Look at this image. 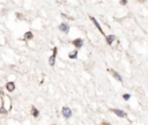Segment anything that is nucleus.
I'll return each instance as SVG.
<instances>
[{
    "mask_svg": "<svg viewBox=\"0 0 148 125\" xmlns=\"http://www.w3.org/2000/svg\"><path fill=\"white\" fill-rule=\"evenodd\" d=\"M112 111H113V112H114V113H116L118 117H125V116H126V113H125L123 110H119V109H113Z\"/></svg>",
    "mask_w": 148,
    "mask_h": 125,
    "instance_id": "7",
    "label": "nucleus"
},
{
    "mask_svg": "<svg viewBox=\"0 0 148 125\" xmlns=\"http://www.w3.org/2000/svg\"><path fill=\"white\" fill-rule=\"evenodd\" d=\"M123 97H124V100H126V101H127V100H130L131 95H130V94H124V95H123Z\"/></svg>",
    "mask_w": 148,
    "mask_h": 125,
    "instance_id": "13",
    "label": "nucleus"
},
{
    "mask_svg": "<svg viewBox=\"0 0 148 125\" xmlns=\"http://www.w3.org/2000/svg\"><path fill=\"white\" fill-rule=\"evenodd\" d=\"M105 41L109 45H112V43L116 41V36L114 35H108V36H105Z\"/></svg>",
    "mask_w": 148,
    "mask_h": 125,
    "instance_id": "6",
    "label": "nucleus"
},
{
    "mask_svg": "<svg viewBox=\"0 0 148 125\" xmlns=\"http://www.w3.org/2000/svg\"><path fill=\"white\" fill-rule=\"evenodd\" d=\"M61 113H62V116H64L65 118H69V117L72 116V110H71L68 106H64L62 110H61Z\"/></svg>",
    "mask_w": 148,
    "mask_h": 125,
    "instance_id": "1",
    "label": "nucleus"
},
{
    "mask_svg": "<svg viewBox=\"0 0 148 125\" xmlns=\"http://www.w3.org/2000/svg\"><path fill=\"white\" fill-rule=\"evenodd\" d=\"M32 115H34V117H38L39 112H38V110L36 108H32Z\"/></svg>",
    "mask_w": 148,
    "mask_h": 125,
    "instance_id": "12",
    "label": "nucleus"
},
{
    "mask_svg": "<svg viewBox=\"0 0 148 125\" xmlns=\"http://www.w3.org/2000/svg\"><path fill=\"white\" fill-rule=\"evenodd\" d=\"M103 125H110V123H103Z\"/></svg>",
    "mask_w": 148,
    "mask_h": 125,
    "instance_id": "15",
    "label": "nucleus"
},
{
    "mask_svg": "<svg viewBox=\"0 0 148 125\" xmlns=\"http://www.w3.org/2000/svg\"><path fill=\"white\" fill-rule=\"evenodd\" d=\"M59 30L62 31V32H68L69 31V24L66 23V22H62L59 24Z\"/></svg>",
    "mask_w": 148,
    "mask_h": 125,
    "instance_id": "2",
    "label": "nucleus"
},
{
    "mask_svg": "<svg viewBox=\"0 0 148 125\" xmlns=\"http://www.w3.org/2000/svg\"><path fill=\"white\" fill-rule=\"evenodd\" d=\"M112 73H113V76H114V78H116L118 81H120V82L123 81V79H121V76H120V74H119L118 72H114V71H113Z\"/></svg>",
    "mask_w": 148,
    "mask_h": 125,
    "instance_id": "9",
    "label": "nucleus"
},
{
    "mask_svg": "<svg viewBox=\"0 0 148 125\" xmlns=\"http://www.w3.org/2000/svg\"><path fill=\"white\" fill-rule=\"evenodd\" d=\"M56 56H57V47L53 49V53H52V56L49 58V64H50L51 66H53L54 62H56Z\"/></svg>",
    "mask_w": 148,
    "mask_h": 125,
    "instance_id": "4",
    "label": "nucleus"
},
{
    "mask_svg": "<svg viewBox=\"0 0 148 125\" xmlns=\"http://www.w3.org/2000/svg\"><path fill=\"white\" fill-rule=\"evenodd\" d=\"M120 3H121V5H126V3H127V0H121Z\"/></svg>",
    "mask_w": 148,
    "mask_h": 125,
    "instance_id": "14",
    "label": "nucleus"
},
{
    "mask_svg": "<svg viewBox=\"0 0 148 125\" xmlns=\"http://www.w3.org/2000/svg\"><path fill=\"white\" fill-rule=\"evenodd\" d=\"M68 57H69L71 59H75V58L77 57V50H75L74 52H72V53H69V54H68Z\"/></svg>",
    "mask_w": 148,
    "mask_h": 125,
    "instance_id": "10",
    "label": "nucleus"
},
{
    "mask_svg": "<svg viewBox=\"0 0 148 125\" xmlns=\"http://www.w3.org/2000/svg\"><path fill=\"white\" fill-rule=\"evenodd\" d=\"M73 44H74V46H75L76 49H80V47L83 46V41H82L81 38H76V39L73 41Z\"/></svg>",
    "mask_w": 148,
    "mask_h": 125,
    "instance_id": "5",
    "label": "nucleus"
},
{
    "mask_svg": "<svg viewBox=\"0 0 148 125\" xmlns=\"http://www.w3.org/2000/svg\"><path fill=\"white\" fill-rule=\"evenodd\" d=\"M90 20L92 21V23H94V25H95V27H96V28L98 29V31H99L101 34H104V31H103V29H102V27L99 25V23H98V21H97V20H96V19L94 17V16H90Z\"/></svg>",
    "mask_w": 148,
    "mask_h": 125,
    "instance_id": "3",
    "label": "nucleus"
},
{
    "mask_svg": "<svg viewBox=\"0 0 148 125\" xmlns=\"http://www.w3.org/2000/svg\"><path fill=\"white\" fill-rule=\"evenodd\" d=\"M24 38H27V39H31V38H32V32L28 31V32L24 35Z\"/></svg>",
    "mask_w": 148,
    "mask_h": 125,
    "instance_id": "11",
    "label": "nucleus"
},
{
    "mask_svg": "<svg viewBox=\"0 0 148 125\" xmlns=\"http://www.w3.org/2000/svg\"><path fill=\"white\" fill-rule=\"evenodd\" d=\"M6 89H7L8 91H13V90L15 89V84H14V82H8V83L6 84Z\"/></svg>",
    "mask_w": 148,
    "mask_h": 125,
    "instance_id": "8",
    "label": "nucleus"
}]
</instances>
